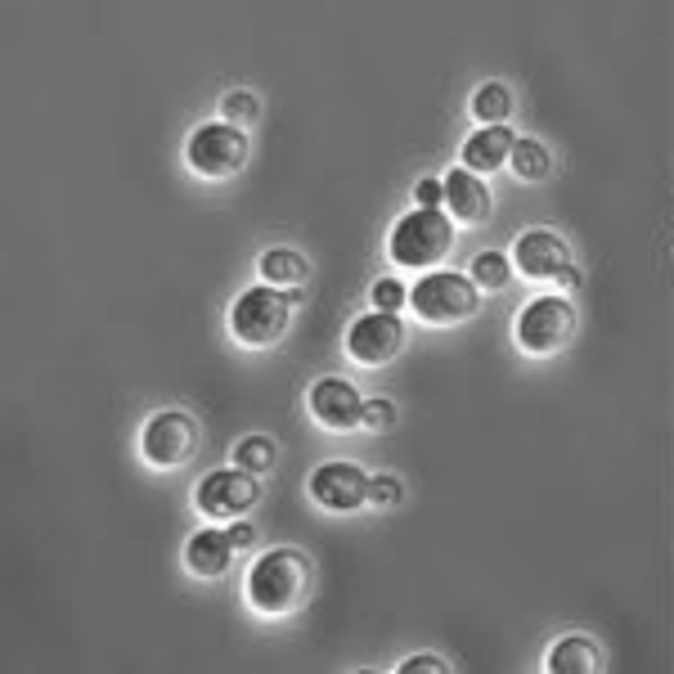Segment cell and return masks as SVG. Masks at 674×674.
<instances>
[{
    "label": "cell",
    "instance_id": "2",
    "mask_svg": "<svg viewBox=\"0 0 674 674\" xmlns=\"http://www.w3.org/2000/svg\"><path fill=\"white\" fill-rule=\"evenodd\" d=\"M455 248V220L445 207H414L396 220V230L387 235V261L401 270H432Z\"/></svg>",
    "mask_w": 674,
    "mask_h": 674
},
{
    "label": "cell",
    "instance_id": "23",
    "mask_svg": "<svg viewBox=\"0 0 674 674\" xmlns=\"http://www.w3.org/2000/svg\"><path fill=\"white\" fill-rule=\"evenodd\" d=\"M369 302H373V311H391V315H401L405 306H410V289L401 284V279H378L373 284V293H369Z\"/></svg>",
    "mask_w": 674,
    "mask_h": 674
},
{
    "label": "cell",
    "instance_id": "21",
    "mask_svg": "<svg viewBox=\"0 0 674 674\" xmlns=\"http://www.w3.org/2000/svg\"><path fill=\"white\" fill-rule=\"evenodd\" d=\"M235 464H239L243 472H252V477H265V472H274V464H279V445H274L270 436H243V441L235 445Z\"/></svg>",
    "mask_w": 674,
    "mask_h": 674
},
{
    "label": "cell",
    "instance_id": "25",
    "mask_svg": "<svg viewBox=\"0 0 674 674\" xmlns=\"http://www.w3.org/2000/svg\"><path fill=\"white\" fill-rule=\"evenodd\" d=\"M365 432H391L396 427V405H391L387 396H365Z\"/></svg>",
    "mask_w": 674,
    "mask_h": 674
},
{
    "label": "cell",
    "instance_id": "9",
    "mask_svg": "<svg viewBox=\"0 0 674 674\" xmlns=\"http://www.w3.org/2000/svg\"><path fill=\"white\" fill-rule=\"evenodd\" d=\"M257 499H261V477H252V472H243L235 464V468H216V472H207L198 481L194 509L203 518H211V522H235V518L257 509Z\"/></svg>",
    "mask_w": 674,
    "mask_h": 674
},
{
    "label": "cell",
    "instance_id": "18",
    "mask_svg": "<svg viewBox=\"0 0 674 674\" xmlns=\"http://www.w3.org/2000/svg\"><path fill=\"white\" fill-rule=\"evenodd\" d=\"M472 118L481 127H509V118H513V90L503 86V81L477 86V95H472Z\"/></svg>",
    "mask_w": 674,
    "mask_h": 674
},
{
    "label": "cell",
    "instance_id": "6",
    "mask_svg": "<svg viewBox=\"0 0 674 674\" xmlns=\"http://www.w3.org/2000/svg\"><path fill=\"white\" fill-rule=\"evenodd\" d=\"M248 153H252L248 131L230 127V122H203L185 144L189 172L203 181H235L248 166Z\"/></svg>",
    "mask_w": 674,
    "mask_h": 674
},
{
    "label": "cell",
    "instance_id": "3",
    "mask_svg": "<svg viewBox=\"0 0 674 674\" xmlns=\"http://www.w3.org/2000/svg\"><path fill=\"white\" fill-rule=\"evenodd\" d=\"M293 306H297V293L270 289V284L243 289L230 306V337L248 351H265L274 343H284V333L293 324Z\"/></svg>",
    "mask_w": 674,
    "mask_h": 674
},
{
    "label": "cell",
    "instance_id": "22",
    "mask_svg": "<svg viewBox=\"0 0 674 674\" xmlns=\"http://www.w3.org/2000/svg\"><path fill=\"white\" fill-rule=\"evenodd\" d=\"M257 118H261V99L252 90H230V95L220 99V122L248 131V122H257Z\"/></svg>",
    "mask_w": 674,
    "mask_h": 674
},
{
    "label": "cell",
    "instance_id": "12",
    "mask_svg": "<svg viewBox=\"0 0 674 674\" xmlns=\"http://www.w3.org/2000/svg\"><path fill=\"white\" fill-rule=\"evenodd\" d=\"M306 410L324 432H356L365 423V396L351 378H319L306 391Z\"/></svg>",
    "mask_w": 674,
    "mask_h": 674
},
{
    "label": "cell",
    "instance_id": "14",
    "mask_svg": "<svg viewBox=\"0 0 674 674\" xmlns=\"http://www.w3.org/2000/svg\"><path fill=\"white\" fill-rule=\"evenodd\" d=\"M513 144H518V135L509 127H477L459 144V166L472 176H490V172H499V166H509Z\"/></svg>",
    "mask_w": 674,
    "mask_h": 674
},
{
    "label": "cell",
    "instance_id": "27",
    "mask_svg": "<svg viewBox=\"0 0 674 674\" xmlns=\"http://www.w3.org/2000/svg\"><path fill=\"white\" fill-rule=\"evenodd\" d=\"M414 198H418V207H445V185L441 181H418Z\"/></svg>",
    "mask_w": 674,
    "mask_h": 674
},
{
    "label": "cell",
    "instance_id": "7",
    "mask_svg": "<svg viewBox=\"0 0 674 674\" xmlns=\"http://www.w3.org/2000/svg\"><path fill=\"white\" fill-rule=\"evenodd\" d=\"M203 445V432H198V418L189 410H157L144 427H140V459L149 468H185Z\"/></svg>",
    "mask_w": 674,
    "mask_h": 674
},
{
    "label": "cell",
    "instance_id": "11",
    "mask_svg": "<svg viewBox=\"0 0 674 674\" xmlns=\"http://www.w3.org/2000/svg\"><path fill=\"white\" fill-rule=\"evenodd\" d=\"M306 490L324 513H356L360 503H369V472L347 464V459H333V464H319L311 472Z\"/></svg>",
    "mask_w": 674,
    "mask_h": 674
},
{
    "label": "cell",
    "instance_id": "1",
    "mask_svg": "<svg viewBox=\"0 0 674 674\" xmlns=\"http://www.w3.org/2000/svg\"><path fill=\"white\" fill-rule=\"evenodd\" d=\"M243 594H248V607L257 616H270V621L297 616L315 594V562L302 548H270L252 562Z\"/></svg>",
    "mask_w": 674,
    "mask_h": 674
},
{
    "label": "cell",
    "instance_id": "16",
    "mask_svg": "<svg viewBox=\"0 0 674 674\" xmlns=\"http://www.w3.org/2000/svg\"><path fill=\"white\" fill-rule=\"evenodd\" d=\"M544 670L548 674H598L602 670V648L585 634H567L562 643H553Z\"/></svg>",
    "mask_w": 674,
    "mask_h": 674
},
{
    "label": "cell",
    "instance_id": "19",
    "mask_svg": "<svg viewBox=\"0 0 674 674\" xmlns=\"http://www.w3.org/2000/svg\"><path fill=\"white\" fill-rule=\"evenodd\" d=\"M513 257H503V252H481V257H472V265H468V279L481 289V293H503L513 284Z\"/></svg>",
    "mask_w": 674,
    "mask_h": 674
},
{
    "label": "cell",
    "instance_id": "20",
    "mask_svg": "<svg viewBox=\"0 0 674 674\" xmlns=\"http://www.w3.org/2000/svg\"><path fill=\"white\" fill-rule=\"evenodd\" d=\"M509 166H513V176H518L522 185H540V181H548V172H553V157H548V149H544L540 140H518Z\"/></svg>",
    "mask_w": 674,
    "mask_h": 674
},
{
    "label": "cell",
    "instance_id": "15",
    "mask_svg": "<svg viewBox=\"0 0 674 674\" xmlns=\"http://www.w3.org/2000/svg\"><path fill=\"white\" fill-rule=\"evenodd\" d=\"M441 185H445V211H449V220H455V225H481L490 216L494 198H490V189H486L481 176L455 166V172H449Z\"/></svg>",
    "mask_w": 674,
    "mask_h": 674
},
{
    "label": "cell",
    "instance_id": "8",
    "mask_svg": "<svg viewBox=\"0 0 674 674\" xmlns=\"http://www.w3.org/2000/svg\"><path fill=\"white\" fill-rule=\"evenodd\" d=\"M405 343H410V328L391 311H369V315L351 319V328H347V356L360 369H387L405 351Z\"/></svg>",
    "mask_w": 674,
    "mask_h": 674
},
{
    "label": "cell",
    "instance_id": "28",
    "mask_svg": "<svg viewBox=\"0 0 674 674\" xmlns=\"http://www.w3.org/2000/svg\"><path fill=\"white\" fill-rule=\"evenodd\" d=\"M225 531H230L235 548H252V544H257V526H252L248 518H235V522H230V526H225Z\"/></svg>",
    "mask_w": 674,
    "mask_h": 674
},
{
    "label": "cell",
    "instance_id": "26",
    "mask_svg": "<svg viewBox=\"0 0 674 674\" xmlns=\"http://www.w3.org/2000/svg\"><path fill=\"white\" fill-rule=\"evenodd\" d=\"M449 674V661H441V656H432V652H418V656H410V661H401V674Z\"/></svg>",
    "mask_w": 674,
    "mask_h": 674
},
{
    "label": "cell",
    "instance_id": "13",
    "mask_svg": "<svg viewBox=\"0 0 674 674\" xmlns=\"http://www.w3.org/2000/svg\"><path fill=\"white\" fill-rule=\"evenodd\" d=\"M235 557H239V548H235L230 531H220V526H203V531H194L189 544H185V567H189L198 580H220V576H230Z\"/></svg>",
    "mask_w": 674,
    "mask_h": 674
},
{
    "label": "cell",
    "instance_id": "5",
    "mask_svg": "<svg viewBox=\"0 0 674 674\" xmlns=\"http://www.w3.org/2000/svg\"><path fill=\"white\" fill-rule=\"evenodd\" d=\"M572 337H576V306L572 297H557V293L526 302L513 319V343L531 360H548L557 351H567Z\"/></svg>",
    "mask_w": 674,
    "mask_h": 674
},
{
    "label": "cell",
    "instance_id": "4",
    "mask_svg": "<svg viewBox=\"0 0 674 674\" xmlns=\"http://www.w3.org/2000/svg\"><path fill=\"white\" fill-rule=\"evenodd\" d=\"M410 311L427 328H449V324H464V319H472L481 311V289L472 284L468 274L427 270L410 289Z\"/></svg>",
    "mask_w": 674,
    "mask_h": 674
},
{
    "label": "cell",
    "instance_id": "10",
    "mask_svg": "<svg viewBox=\"0 0 674 674\" xmlns=\"http://www.w3.org/2000/svg\"><path fill=\"white\" fill-rule=\"evenodd\" d=\"M513 270L535 279V284H576V270H572V248L562 235L553 230H526L518 243H513Z\"/></svg>",
    "mask_w": 674,
    "mask_h": 674
},
{
    "label": "cell",
    "instance_id": "17",
    "mask_svg": "<svg viewBox=\"0 0 674 674\" xmlns=\"http://www.w3.org/2000/svg\"><path fill=\"white\" fill-rule=\"evenodd\" d=\"M257 270H261V279H265L270 289H284V293H297L311 279V261L297 248H270Z\"/></svg>",
    "mask_w": 674,
    "mask_h": 674
},
{
    "label": "cell",
    "instance_id": "24",
    "mask_svg": "<svg viewBox=\"0 0 674 674\" xmlns=\"http://www.w3.org/2000/svg\"><path fill=\"white\" fill-rule=\"evenodd\" d=\"M401 499H405L401 477H391V472H373L369 477V503H378V509H396Z\"/></svg>",
    "mask_w": 674,
    "mask_h": 674
}]
</instances>
